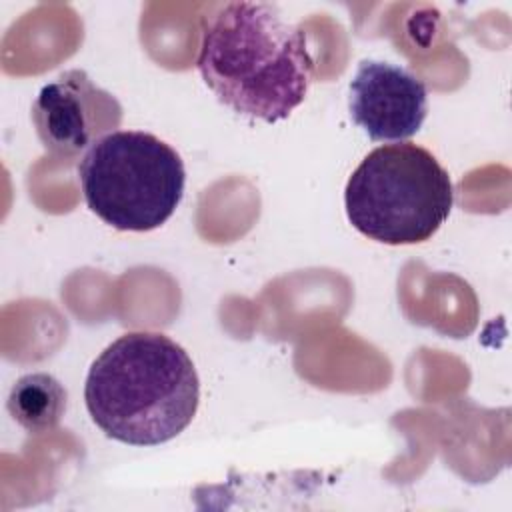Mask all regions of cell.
Listing matches in <instances>:
<instances>
[{
	"label": "cell",
	"instance_id": "1",
	"mask_svg": "<svg viewBox=\"0 0 512 512\" xmlns=\"http://www.w3.org/2000/svg\"><path fill=\"white\" fill-rule=\"evenodd\" d=\"M198 72L238 114L276 122L306 98L314 58L302 28L268 2H228L204 20Z\"/></svg>",
	"mask_w": 512,
	"mask_h": 512
},
{
	"label": "cell",
	"instance_id": "2",
	"mask_svg": "<svg viewBox=\"0 0 512 512\" xmlns=\"http://www.w3.org/2000/svg\"><path fill=\"white\" fill-rule=\"evenodd\" d=\"M84 400L94 424L130 446H156L194 418L200 382L186 350L158 332H128L92 362Z\"/></svg>",
	"mask_w": 512,
	"mask_h": 512
},
{
	"label": "cell",
	"instance_id": "3",
	"mask_svg": "<svg viewBox=\"0 0 512 512\" xmlns=\"http://www.w3.org/2000/svg\"><path fill=\"white\" fill-rule=\"evenodd\" d=\"M346 216L364 236L390 244H418L436 234L454 204L446 168L412 142L374 148L344 190Z\"/></svg>",
	"mask_w": 512,
	"mask_h": 512
},
{
	"label": "cell",
	"instance_id": "4",
	"mask_svg": "<svg viewBox=\"0 0 512 512\" xmlns=\"http://www.w3.org/2000/svg\"><path fill=\"white\" fill-rule=\"evenodd\" d=\"M88 208L116 230L146 232L164 224L184 194L180 154L142 130H116L78 164Z\"/></svg>",
	"mask_w": 512,
	"mask_h": 512
},
{
	"label": "cell",
	"instance_id": "5",
	"mask_svg": "<svg viewBox=\"0 0 512 512\" xmlns=\"http://www.w3.org/2000/svg\"><path fill=\"white\" fill-rule=\"evenodd\" d=\"M32 122L52 156L72 158L116 132L122 106L84 70L74 68L40 88L32 104Z\"/></svg>",
	"mask_w": 512,
	"mask_h": 512
},
{
	"label": "cell",
	"instance_id": "6",
	"mask_svg": "<svg viewBox=\"0 0 512 512\" xmlns=\"http://www.w3.org/2000/svg\"><path fill=\"white\" fill-rule=\"evenodd\" d=\"M350 116L376 142H404L424 124L428 92L410 70L362 60L350 82Z\"/></svg>",
	"mask_w": 512,
	"mask_h": 512
},
{
	"label": "cell",
	"instance_id": "7",
	"mask_svg": "<svg viewBox=\"0 0 512 512\" xmlns=\"http://www.w3.org/2000/svg\"><path fill=\"white\" fill-rule=\"evenodd\" d=\"M6 406L12 420L28 434H46L64 416L66 390L48 372L24 374L10 388Z\"/></svg>",
	"mask_w": 512,
	"mask_h": 512
}]
</instances>
